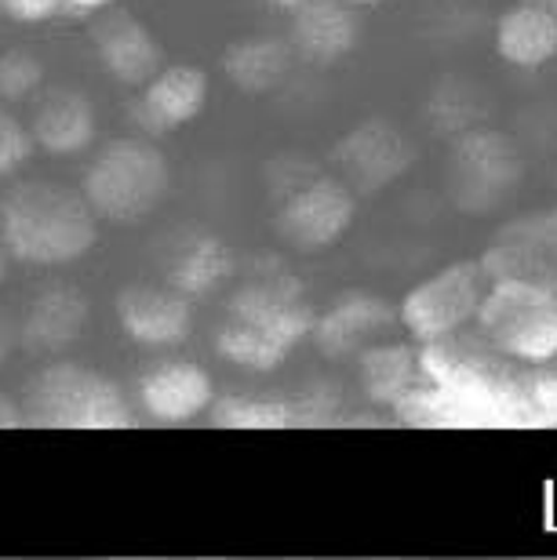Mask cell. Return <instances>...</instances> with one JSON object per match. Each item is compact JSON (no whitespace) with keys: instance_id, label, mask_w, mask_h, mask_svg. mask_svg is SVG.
Returning a JSON list of instances; mask_svg holds the SVG:
<instances>
[{"instance_id":"obj_1","label":"cell","mask_w":557,"mask_h":560,"mask_svg":"<svg viewBox=\"0 0 557 560\" xmlns=\"http://www.w3.org/2000/svg\"><path fill=\"white\" fill-rule=\"evenodd\" d=\"M422 375L394 411L419 430H543L529 400V364L485 331H449L419 346Z\"/></svg>"},{"instance_id":"obj_2","label":"cell","mask_w":557,"mask_h":560,"mask_svg":"<svg viewBox=\"0 0 557 560\" xmlns=\"http://www.w3.org/2000/svg\"><path fill=\"white\" fill-rule=\"evenodd\" d=\"M314 324L317 317L299 280L270 273L244 284L230 299L227 320L219 328V353L252 372H274L295 350V342L314 331Z\"/></svg>"},{"instance_id":"obj_3","label":"cell","mask_w":557,"mask_h":560,"mask_svg":"<svg viewBox=\"0 0 557 560\" xmlns=\"http://www.w3.org/2000/svg\"><path fill=\"white\" fill-rule=\"evenodd\" d=\"M92 200L55 183H22L0 200V241L22 262L59 266L92 248L95 230Z\"/></svg>"},{"instance_id":"obj_4","label":"cell","mask_w":557,"mask_h":560,"mask_svg":"<svg viewBox=\"0 0 557 560\" xmlns=\"http://www.w3.org/2000/svg\"><path fill=\"white\" fill-rule=\"evenodd\" d=\"M30 422L44 430H128L131 408L106 375L55 364L30 389Z\"/></svg>"},{"instance_id":"obj_5","label":"cell","mask_w":557,"mask_h":560,"mask_svg":"<svg viewBox=\"0 0 557 560\" xmlns=\"http://www.w3.org/2000/svg\"><path fill=\"white\" fill-rule=\"evenodd\" d=\"M169 183L172 172L158 145L139 139H117L88 167L84 197L92 200V208L103 219L136 222L161 205Z\"/></svg>"},{"instance_id":"obj_6","label":"cell","mask_w":557,"mask_h":560,"mask_svg":"<svg viewBox=\"0 0 557 560\" xmlns=\"http://www.w3.org/2000/svg\"><path fill=\"white\" fill-rule=\"evenodd\" d=\"M474 320L477 331L525 364H539L557 353V302L550 284L492 280Z\"/></svg>"},{"instance_id":"obj_7","label":"cell","mask_w":557,"mask_h":560,"mask_svg":"<svg viewBox=\"0 0 557 560\" xmlns=\"http://www.w3.org/2000/svg\"><path fill=\"white\" fill-rule=\"evenodd\" d=\"M485 266L481 262H452L433 277L419 280L401 302L397 317L408 328L411 339L430 342L449 331L466 328L477 317V306L485 299Z\"/></svg>"},{"instance_id":"obj_8","label":"cell","mask_w":557,"mask_h":560,"mask_svg":"<svg viewBox=\"0 0 557 560\" xmlns=\"http://www.w3.org/2000/svg\"><path fill=\"white\" fill-rule=\"evenodd\" d=\"M353 222V194L347 183L332 175L310 178L281 200L277 211V230L295 248H328L336 244Z\"/></svg>"},{"instance_id":"obj_9","label":"cell","mask_w":557,"mask_h":560,"mask_svg":"<svg viewBox=\"0 0 557 560\" xmlns=\"http://www.w3.org/2000/svg\"><path fill=\"white\" fill-rule=\"evenodd\" d=\"M336 164L343 167V178L358 189H383L408 172L411 145L386 120H369V125L353 128L347 139H339Z\"/></svg>"},{"instance_id":"obj_10","label":"cell","mask_w":557,"mask_h":560,"mask_svg":"<svg viewBox=\"0 0 557 560\" xmlns=\"http://www.w3.org/2000/svg\"><path fill=\"white\" fill-rule=\"evenodd\" d=\"M117 320L139 346H175L189 331V302L172 284H128L117 295Z\"/></svg>"},{"instance_id":"obj_11","label":"cell","mask_w":557,"mask_h":560,"mask_svg":"<svg viewBox=\"0 0 557 560\" xmlns=\"http://www.w3.org/2000/svg\"><path fill=\"white\" fill-rule=\"evenodd\" d=\"M92 40L98 59L117 81L125 84H150L161 70V44L147 30V22L131 11H109L92 26Z\"/></svg>"},{"instance_id":"obj_12","label":"cell","mask_w":557,"mask_h":560,"mask_svg":"<svg viewBox=\"0 0 557 560\" xmlns=\"http://www.w3.org/2000/svg\"><path fill=\"white\" fill-rule=\"evenodd\" d=\"M88 324V299L73 284H48L33 299L22 324V342L33 353H62L81 339Z\"/></svg>"},{"instance_id":"obj_13","label":"cell","mask_w":557,"mask_h":560,"mask_svg":"<svg viewBox=\"0 0 557 560\" xmlns=\"http://www.w3.org/2000/svg\"><path fill=\"white\" fill-rule=\"evenodd\" d=\"M139 400L158 422H186L211 408V378L205 368L172 361L142 375Z\"/></svg>"},{"instance_id":"obj_14","label":"cell","mask_w":557,"mask_h":560,"mask_svg":"<svg viewBox=\"0 0 557 560\" xmlns=\"http://www.w3.org/2000/svg\"><path fill=\"white\" fill-rule=\"evenodd\" d=\"M208 98V77L197 66H169L161 70L142 92V103L136 106V120H142L150 131H172L194 120L205 109Z\"/></svg>"},{"instance_id":"obj_15","label":"cell","mask_w":557,"mask_h":560,"mask_svg":"<svg viewBox=\"0 0 557 560\" xmlns=\"http://www.w3.org/2000/svg\"><path fill=\"white\" fill-rule=\"evenodd\" d=\"M233 270V252L208 230H186L169 244L164 277L183 295H208Z\"/></svg>"},{"instance_id":"obj_16","label":"cell","mask_w":557,"mask_h":560,"mask_svg":"<svg viewBox=\"0 0 557 560\" xmlns=\"http://www.w3.org/2000/svg\"><path fill=\"white\" fill-rule=\"evenodd\" d=\"M499 59L518 70H536L557 55V15L539 4H518L496 22Z\"/></svg>"},{"instance_id":"obj_17","label":"cell","mask_w":557,"mask_h":560,"mask_svg":"<svg viewBox=\"0 0 557 560\" xmlns=\"http://www.w3.org/2000/svg\"><path fill=\"white\" fill-rule=\"evenodd\" d=\"M358 40V19L343 0H306L295 8V48L310 62H339Z\"/></svg>"},{"instance_id":"obj_18","label":"cell","mask_w":557,"mask_h":560,"mask_svg":"<svg viewBox=\"0 0 557 560\" xmlns=\"http://www.w3.org/2000/svg\"><path fill=\"white\" fill-rule=\"evenodd\" d=\"M394 324V310L386 302L369 299V295H350L343 299L339 306H332L325 317H317L314 335L321 353L328 357H347L353 350H364V339L369 335L386 331Z\"/></svg>"},{"instance_id":"obj_19","label":"cell","mask_w":557,"mask_h":560,"mask_svg":"<svg viewBox=\"0 0 557 560\" xmlns=\"http://www.w3.org/2000/svg\"><path fill=\"white\" fill-rule=\"evenodd\" d=\"M95 136V109L81 92H51L33 117V142L48 153H81Z\"/></svg>"},{"instance_id":"obj_20","label":"cell","mask_w":557,"mask_h":560,"mask_svg":"<svg viewBox=\"0 0 557 560\" xmlns=\"http://www.w3.org/2000/svg\"><path fill=\"white\" fill-rule=\"evenodd\" d=\"M419 375V350H411V346H369V350H361V389L375 405L394 408Z\"/></svg>"},{"instance_id":"obj_21","label":"cell","mask_w":557,"mask_h":560,"mask_svg":"<svg viewBox=\"0 0 557 560\" xmlns=\"http://www.w3.org/2000/svg\"><path fill=\"white\" fill-rule=\"evenodd\" d=\"M222 70L241 92H270L288 73V48L270 37L241 40L222 55Z\"/></svg>"},{"instance_id":"obj_22","label":"cell","mask_w":557,"mask_h":560,"mask_svg":"<svg viewBox=\"0 0 557 560\" xmlns=\"http://www.w3.org/2000/svg\"><path fill=\"white\" fill-rule=\"evenodd\" d=\"M211 422L222 430H285L299 425L295 397L252 394V397H222L211 405Z\"/></svg>"},{"instance_id":"obj_23","label":"cell","mask_w":557,"mask_h":560,"mask_svg":"<svg viewBox=\"0 0 557 560\" xmlns=\"http://www.w3.org/2000/svg\"><path fill=\"white\" fill-rule=\"evenodd\" d=\"M44 77V66L33 51H4L0 55V98L15 103V98H26L33 88L40 84Z\"/></svg>"},{"instance_id":"obj_24","label":"cell","mask_w":557,"mask_h":560,"mask_svg":"<svg viewBox=\"0 0 557 560\" xmlns=\"http://www.w3.org/2000/svg\"><path fill=\"white\" fill-rule=\"evenodd\" d=\"M529 400L543 425H557V353L529 364Z\"/></svg>"},{"instance_id":"obj_25","label":"cell","mask_w":557,"mask_h":560,"mask_svg":"<svg viewBox=\"0 0 557 560\" xmlns=\"http://www.w3.org/2000/svg\"><path fill=\"white\" fill-rule=\"evenodd\" d=\"M33 153L30 131L19 125L15 117L0 109V175H11L15 167Z\"/></svg>"},{"instance_id":"obj_26","label":"cell","mask_w":557,"mask_h":560,"mask_svg":"<svg viewBox=\"0 0 557 560\" xmlns=\"http://www.w3.org/2000/svg\"><path fill=\"white\" fill-rule=\"evenodd\" d=\"M525 226H529L532 237H536L539 252L547 255L550 270H554V277H557V208L539 211V215H525Z\"/></svg>"},{"instance_id":"obj_27","label":"cell","mask_w":557,"mask_h":560,"mask_svg":"<svg viewBox=\"0 0 557 560\" xmlns=\"http://www.w3.org/2000/svg\"><path fill=\"white\" fill-rule=\"evenodd\" d=\"M0 8L19 22H44L59 15L62 8H70L66 0H0Z\"/></svg>"},{"instance_id":"obj_28","label":"cell","mask_w":557,"mask_h":560,"mask_svg":"<svg viewBox=\"0 0 557 560\" xmlns=\"http://www.w3.org/2000/svg\"><path fill=\"white\" fill-rule=\"evenodd\" d=\"M22 425V411L15 408V400L0 394V430H19Z\"/></svg>"},{"instance_id":"obj_29","label":"cell","mask_w":557,"mask_h":560,"mask_svg":"<svg viewBox=\"0 0 557 560\" xmlns=\"http://www.w3.org/2000/svg\"><path fill=\"white\" fill-rule=\"evenodd\" d=\"M11 346H15V328H11V320L0 313V361L11 353Z\"/></svg>"},{"instance_id":"obj_30","label":"cell","mask_w":557,"mask_h":560,"mask_svg":"<svg viewBox=\"0 0 557 560\" xmlns=\"http://www.w3.org/2000/svg\"><path fill=\"white\" fill-rule=\"evenodd\" d=\"M70 8H81V11H92V8H103V4H109V0H66Z\"/></svg>"},{"instance_id":"obj_31","label":"cell","mask_w":557,"mask_h":560,"mask_svg":"<svg viewBox=\"0 0 557 560\" xmlns=\"http://www.w3.org/2000/svg\"><path fill=\"white\" fill-rule=\"evenodd\" d=\"M274 8H288V11H295L299 4H306V0H270Z\"/></svg>"},{"instance_id":"obj_32","label":"cell","mask_w":557,"mask_h":560,"mask_svg":"<svg viewBox=\"0 0 557 560\" xmlns=\"http://www.w3.org/2000/svg\"><path fill=\"white\" fill-rule=\"evenodd\" d=\"M8 244H0V280H4V273H8Z\"/></svg>"},{"instance_id":"obj_33","label":"cell","mask_w":557,"mask_h":560,"mask_svg":"<svg viewBox=\"0 0 557 560\" xmlns=\"http://www.w3.org/2000/svg\"><path fill=\"white\" fill-rule=\"evenodd\" d=\"M343 4H350V8H369V4H383V0H343Z\"/></svg>"},{"instance_id":"obj_34","label":"cell","mask_w":557,"mask_h":560,"mask_svg":"<svg viewBox=\"0 0 557 560\" xmlns=\"http://www.w3.org/2000/svg\"><path fill=\"white\" fill-rule=\"evenodd\" d=\"M529 4H539V8H547V11H554V15H557V0H529Z\"/></svg>"},{"instance_id":"obj_35","label":"cell","mask_w":557,"mask_h":560,"mask_svg":"<svg viewBox=\"0 0 557 560\" xmlns=\"http://www.w3.org/2000/svg\"><path fill=\"white\" fill-rule=\"evenodd\" d=\"M550 291H554V302H557V280H554V284H550Z\"/></svg>"}]
</instances>
